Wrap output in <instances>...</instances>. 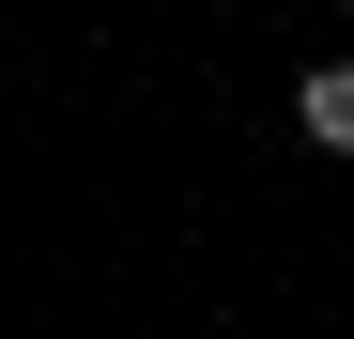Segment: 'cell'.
<instances>
[{
	"label": "cell",
	"mask_w": 354,
	"mask_h": 339,
	"mask_svg": "<svg viewBox=\"0 0 354 339\" xmlns=\"http://www.w3.org/2000/svg\"><path fill=\"white\" fill-rule=\"evenodd\" d=\"M292 139H308V154H354V62H308V77H292Z\"/></svg>",
	"instance_id": "obj_1"
}]
</instances>
